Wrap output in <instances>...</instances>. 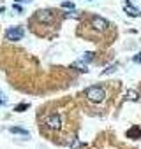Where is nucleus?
<instances>
[{
  "mask_svg": "<svg viewBox=\"0 0 141 149\" xmlns=\"http://www.w3.org/2000/svg\"><path fill=\"white\" fill-rule=\"evenodd\" d=\"M115 70H116V65H111V67H108V68H106V70H104L102 74L106 76V74H111V72H115Z\"/></svg>",
  "mask_w": 141,
  "mask_h": 149,
  "instance_id": "obj_10",
  "label": "nucleus"
},
{
  "mask_svg": "<svg viewBox=\"0 0 141 149\" xmlns=\"http://www.w3.org/2000/svg\"><path fill=\"white\" fill-rule=\"evenodd\" d=\"M25 109H28V104H20V105H16V107H14V111H16V112H23Z\"/></svg>",
  "mask_w": 141,
  "mask_h": 149,
  "instance_id": "obj_8",
  "label": "nucleus"
},
{
  "mask_svg": "<svg viewBox=\"0 0 141 149\" xmlns=\"http://www.w3.org/2000/svg\"><path fill=\"white\" fill-rule=\"evenodd\" d=\"M23 35H25V30L21 28V26H13V28H9L7 32H6V37H7V40H21L23 39Z\"/></svg>",
  "mask_w": 141,
  "mask_h": 149,
  "instance_id": "obj_4",
  "label": "nucleus"
},
{
  "mask_svg": "<svg viewBox=\"0 0 141 149\" xmlns=\"http://www.w3.org/2000/svg\"><path fill=\"white\" fill-rule=\"evenodd\" d=\"M37 19L42 21V23H51L53 21V11H39Z\"/></svg>",
  "mask_w": 141,
  "mask_h": 149,
  "instance_id": "obj_5",
  "label": "nucleus"
},
{
  "mask_svg": "<svg viewBox=\"0 0 141 149\" xmlns=\"http://www.w3.org/2000/svg\"><path fill=\"white\" fill-rule=\"evenodd\" d=\"M14 2H30V0H14Z\"/></svg>",
  "mask_w": 141,
  "mask_h": 149,
  "instance_id": "obj_15",
  "label": "nucleus"
},
{
  "mask_svg": "<svg viewBox=\"0 0 141 149\" xmlns=\"http://www.w3.org/2000/svg\"><path fill=\"white\" fill-rule=\"evenodd\" d=\"M85 97L94 104H102L106 100V91L101 86H90V88L85 90Z\"/></svg>",
  "mask_w": 141,
  "mask_h": 149,
  "instance_id": "obj_1",
  "label": "nucleus"
},
{
  "mask_svg": "<svg viewBox=\"0 0 141 149\" xmlns=\"http://www.w3.org/2000/svg\"><path fill=\"white\" fill-rule=\"evenodd\" d=\"M83 60H87V61H90V60H92V53H87V56H83Z\"/></svg>",
  "mask_w": 141,
  "mask_h": 149,
  "instance_id": "obj_14",
  "label": "nucleus"
},
{
  "mask_svg": "<svg viewBox=\"0 0 141 149\" xmlns=\"http://www.w3.org/2000/svg\"><path fill=\"white\" fill-rule=\"evenodd\" d=\"M127 95H129V98H130L132 102H136V100H137V93H136V91H132V90H130Z\"/></svg>",
  "mask_w": 141,
  "mask_h": 149,
  "instance_id": "obj_9",
  "label": "nucleus"
},
{
  "mask_svg": "<svg viewBox=\"0 0 141 149\" xmlns=\"http://www.w3.org/2000/svg\"><path fill=\"white\" fill-rule=\"evenodd\" d=\"M6 104V97H4V93L0 91V105H4Z\"/></svg>",
  "mask_w": 141,
  "mask_h": 149,
  "instance_id": "obj_12",
  "label": "nucleus"
},
{
  "mask_svg": "<svg viewBox=\"0 0 141 149\" xmlns=\"http://www.w3.org/2000/svg\"><path fill=\"white\" fill-rule=\"evenodd\" d=\"M90 26H92L95 32H99V33H102V32H108V30L111 28L109 21H106L104 18H99V16H94V18H92V21H90Z\"/></svg>",
  "mask_w": 141,
  "mask_h": 149,
  "instance_id": "obj_2",
  "label": "nucleus"
},
{
  "mask_svg": "<svg viewBox=\"0 0 141 149\" xmlns=\"http://www.w3.org/2000/svg\"><path fill=\"white\" fill-rule=\"evenodd\" d=\"M134 61H136V63H141V53H139V54H136V56H134Z\"/></svg>",
  "mask_w": 141,
  "mask_h": 149,
  "instance_id": "obj_13",
  "label": "nucleus"
},
{
  "mask_svg": "<svg viewBox=\"0 0 141 149\" xmlns=\"http://www.w3.org/2000/svg\"><path fill=\"white\" fill-rule=\"evenodd\" d=\"M44 125L49 128V130H60L62 128V116L60 114H51L44 119Z\"/></svg>",
  "mask_w": 141,
  "mask_h": 149,
  "instance_id": "obj_3",
  "label": "nucleus"
},
{
  "mask_svg": "<svg viewBox=\"0 0 141 149\" xmlns=\"http://www.w3.org/2000/svg\"><path fill=\"white\" fill-rule=\"evenodd\" d=\"M11 133H18V135H25V137H28V132L23 130V128H18V126H13V128H11Z\"/></svg>",
  "mask_w": 141,
  "mask_h": 149,
  "instance_id": "obj_7",
  "label": "nucleus"
},
{
  "mask_svg": "<svg viewBox=\"0 0 141 149\" xmlns=\"http://www.w3.org/2000/svg\"><path fill=\"white\" fill-rule=\"evenodd\" d=\"M62 7H63V9H74V4H73V2H63Z\"/></svg>",
  "mask_w": 141,
  "mask_h": 149,
  "instance_id": "obj_11",
  "label": "nucleus"
},
{
  "mask_svg": "<svg viewBox=\"0 0 141 149\" xmlns=\"http://www.w3.org/2000/svg\"><path fill=\"white\" fill-rule=\"evenodd\" d=\"M123 9H125V13H127L129 16H134V18L141 16V11H139V9H136V7H132V6H130V2H129V0H127V2H125Z\"/></svg>",
  "mask_w": 141,
  "mask_h": 149,
  "instance_id": "obj_6",
  "label": "nucleus"
}]
</instances>
